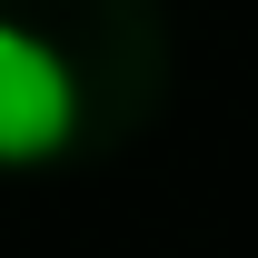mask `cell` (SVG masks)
<instances>
[{"instance_id": "cell-1", "label": "cell", "mask_w": 258, "mask_h": 258, "mask_svg": "<svg viewBox=\"0 0 258 258\" xmlns=\"http://www.w3.org/2000/svg\"><path fill=\"white\" fill-rule=\"evenodd\" d=\"M80 129V80L40 30L0 20V169H40Z\"/></svg>"}]
</instances>
